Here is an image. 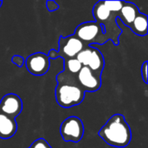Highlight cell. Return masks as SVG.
Segmentation results:
<instances>
[{"label":"cell","mask_w":148,"mask_h":148,"mask_svg":"<svg viewBox=\"0 0 148 148\" xmlns=\"http://www.w3.org/2000/svg\"><path fill=\"white\" fill-rule=\"evenodd\" d=\"M60 134L64 141L77 143L84 135V125L80 118L69 116L62 122Z\"/></svg>","instance_id":"cell-6"},{"label":"cell","mask_w":148,"mask_h":148,"mask_svg":"<svg viewBox=\"0 0 148 148\" xmlns=\"http://www.w3.org/2000/svg\"><path fill=\"white\" fill-rule=\"evenodd\" d=\"M141 75H142V79L145 84L148 83V78H147V61H145L141 66Z\"/></svg>","instance_id":"cell-20"},{"label":"cell","mask_w":148,"mask_h":148,"mask_svg":"<svg viewBox=\"0 0 148 148\" xmlns=\"http://www.w3.org/2000/svg\"><path fill=\"white\" fill-rule=\"evenodd\" d=\"M2 4H3V1H0V7L2 6Z\"/></svg>","instance_id":"cell-22"},{"label":"cell","mask_w":148,"mask_h":148,"mask_svg":"<svg viewBox=\"0 0 148 148\" xmlns=\"http://www.w3.org/2000/svg\"><path fill=\"white\" fill-rule=\"evenodd\" d=\"M46 7H47L48 10L51 12V11H55V10H59L60 5L54 0H48L46 2Z\"/></svg>","instance_id":"cell-19"},{"label":"cell","mask_w":148,"mask_h":148,"mask_svg":"<svg viewBox=\"0 0 148 148\" xmlns=\"http://www.w3.org/2000/svg\"><path fill=\"white\" fill-rule=\"evenodd\" d=\"M139 13L140 10L137 5L133 3L124 1L122 8L118 13V17L126 26L129 27Z\"/></svg>","instance_id":"cell-12"},{"label":"cell","mask_w":148,"mask_h":148,"mask_svg":"<svg viewBox=\"0 0 148 148\" xmlns=\"http://www.w3.org/2000/svg\"><path fill=\"white\" fill-rule=\"evenodd\" d=\"M16 131L17 123L16 119L0 113V139L9 140L16 134Z\"/></svg>","instance_id":"cell-11"},{"label":"cell","mask_w":148,"mask_h":148,"mask_svg":"<svg viewBox=\"0 0 148 148\" xmlns=\"http://www.w3.org/2000/svg\"><path fill=\"white\" fill-rule=\"evenodd\" d=\"M23 110L21 98L13 93L5 95L0 101V113L16 119Z\"/></svg>","instance_id":"cell-10"},{"label":"cell","mask_w":148,"mask_h":148,"mask_svg":"<svg viewBox=\"0 0 148 148\" xmlns=\"http://www.w3.org/2000/svg\"><path fill=\"white\" fill-rule=\"evenodd\" d=\"M55 95L57 104L63 108L80 105L85 97V92L78 83H57Z\"/></svg>","instance_id":"cell-3"},{"label":"cell","mask_w":148,"mask_h":148,"mask_svg":"<svg viewBox=\"0 0 148 148\" xmlns=\"http://www.w3.org/2000/svg\"><path fill=\"white\" fill-rule=\"evenodd\" d=\"M76 80L79 86L86 92H95L101 86V75L94 73L88 67L82 66L79 73L76 75Z\"/></svg>","instance_id":"cell-9"},{"label":"cell","mask_w":148,"mask_h":148,"mask_svg":"<svg viewBox=\"0 0 148 148\" xmlns=\"http://www.w3.org/2000/svg\"><path fill=\"white\" fill-rule=\"evenodd\" d=\"M63 61H64V70L63 71H65L70 75H76L79 73V71L81 70V69L82 68V65L76 58L65 59Z\"/></svg>","instance_id":"cell-14"},{"label":"cell","mask_w":148,"mask_h":148,"mask_svg":"<svg viewBox=\"0 0 148 148\" xmlns=\"http://www.w3.org/2000/svg\"><path fill=\"white\" fill-rule=\"evenodd\" d=\"M56 80L57 83H78L76 80V75H70L65 71L59 73L56 75Z\"/></svg>","instance_id":"cell-15"},{"label":"cell","mask_w":148,"mask_h":148,"mask_svg":"<svg viewBox=\"0 0 148 148\" xmlns=\"http://www.w3.org/2000/svg\"><path fill=\"white\" fill-rule=\"evenodd\" d=\"M118 13L110 12L104 5L103 1L97 2L93 8V15L95 22L104 26L105 36L108 39H111L114 45L119 44V36L121 34V29L116 23Z\"/></svg>","instance_id":"cell-2"},{"label":"cell","mask_w":148,"mask_h":148,"mask_svg":"<svg viewBox=\"0 0 148 148\" xmlns=\"http://www.w3.org/2000/svg\"><path fill=\"white\" fill-rule=\"evenodd\" d=\"M74 36L81 40L86 46H91L92 43L101 45L109 40L105 36L104 26L96 22H86L81 23L76 27Z\"/></svg>","instance_id":"cell-4"},{"label":"cell","mask_w":148,"mask_h":148,"mask_svg":"<svg viewBox=\"0 0 148 148\" xmlns=\"http://www.w3.org/2000/svg\"><path fill=\"white\" fill-rule=\"evenodd\" d=\"M47 56H48V57L49 58V60H50V59H56V58L59 57L58 51L56 50V49H51V50L49 52V54H48Z\"/></svg>","instance_id":"cell-21"},{"label":"cell","mask_w":148,"mask_h":148,"mask_svg":"<svg viewBox=\"0 0 148 148\" xmlns=\"http://www.w3.org/2000/svg\"><path fill=\"white\" fill-rule=\"evenodd\" d=\"M82 66L88 67L94 73L101 75L105 66L102 53L95 47L86 46L75 57Z\"/></svg>","instance_id":"cell-5"},{"label":"cell","mask_w":148,"mask_h":148,"mask_svg":"<svg viewBox=\"0 0 148 148\" xmlns=\"http://www.w3.org/2000/svg\"><path fill=\"white\" fill-rule=\"evenodd\" d=\"M86 45L74 35L68 36H61L59 38V56L63 60L75 58Z\"/></svg>","instance_id":"cell-7"},{"label":"cell","mask_w":148,"mask_h":148,"mask_svg":"<svg viewBox=\"0 0 148 148\" xmlns=\"http://www.w3.org/2000/svg\"><path fill=\"white\" fill-rule=\"evenodd\" d=\"M11 62H12L13 64H15L16 66L21 68V67L23 66L24 62H25V59H24L23 56H19V55H15V56H13L11 57Z\"/></svg>","instance_id":"cell-18"},{"label":"cell","mask_w":148,"mask_h":148,"mask_svg":"<svg viewBox=\"0 0 148 148\" xmlns=\"http://www.w3.org/2000/svg\"><path fill=\"white\" fill-rule=\"evenodd\" d=\"M131 30L137 36H145L147 35V16L140 12L129 26Z\"/></svg>","instance_id":"cell-13"},{"label":"cell","mask_w":148,"mask_h":148,"mask_svg":"<svg viewBox=\"0 0 148 148\" xmlns=\"http://www.w3.org/2000/svg\"><path fill=\"white\" fill-rule=\"evenodd\" d=\"M27 148H52L51 146L48 143L46 140L43 138H39L32 142V144Z\"/></svg>","instance_id":"cell-17"},{"label":"cell","mask_w":148,"mask_h":148,"mask_svg":"<svg viewBox=\"0 0 148 148\" xmlns=\"http://www.w3.org/2000/svg\"><path fill=\"white\" fill-rule=\"evenodd\" d=\"M48 56L42 52L31 54L25 59V65L27 70L33 75L41 76L45 75L50 66V62Z\"/></svg>","instance_id":"cell-8"},{"label":"cell","mask_w":148,"mask_h":148,"mask_svg":"<svg viewBox=\"0 0 148 148\" xmlns=\"http://www.w3.org/2000/svg\"><path fill=\"white\" fill-rule=\"evenodd\" d=\"M124 1H103L104 5L110 12L118 13L123 6Z\"/></svg>","instance_id":"cell-16"},{"label":"cell","mask_w":148,"mask_h":148,"mask_svg":"<svg viewBox=\"0 0 148 148\" xmlns=\"http://www.w3.org/2000/svg\"><path fill=\"white\" fill-rule=\"evenodd\" d=\"M98 135L108 145L118 148L127 147L132 140L131 128L121 114L112 115L100 129Z\"/></svg>","instance_id":"cell-1"}]
</instances>
